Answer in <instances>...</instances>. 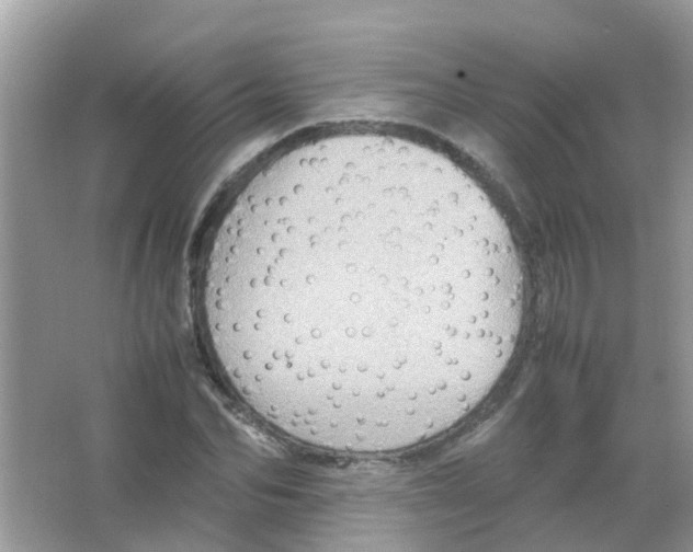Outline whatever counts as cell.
I'll list each match as a JSON object with an SVG mask.
<instances>
[{
    "label": "cell",
    "instance_id": "obj_1",
    "mask_svg": "<svg viewBox=\"0 0 693 552\" xmlns=\"http://www.w3.org/2000/svg\"><path fill=\"white\" fill-rule=\"evenodd\" d=\"M201 285L237 395L283 435L350 453L411 448L476 409L513 357L525 295L510 231L467 173L363 136L259 164Z\"/></svg>",
    "mask_w": 693,
    "mask_h": 552
}]
</instances>
